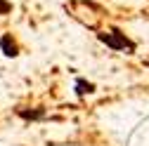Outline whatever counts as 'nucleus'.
Segmentation results:
<instances>
[{
    "label": "nucleus",
    "instance_id": "f257e3e1",
    "mask_svg": "<svg viewBox=\"0 0 149 146\" xmlns=\"http://www.w3.org/2000/svg\"><path fill=\"white\" fill-rule=\"evenodd\" d=\"M97 40L100 43H104L107 47H111V50H116V52H128V54H133L135 52V43L128 38L125 33H121L118 28H114V31H102V33H97Z\"/></svg>",
    "mask_w": 149,
    "mask_h": 146
},
{
    "label": "nucleus",
    "instance_id": "f03ea898",
    "mask_svg": "<svg viewBox=\"0 0 149 146\" xmlns=\"http://www.w3.org/2000/svg\"><path fill=\"white\" fill-rule=\"evenodd\" d=\"M0 52H3L5 57H17V54H19V43L14 40L12 33L0 35Z\"/></svg>",
    "mask_w": 149,
    "mask_h": 146
},
{
    "label": "nucleus",
    "instance_id": "7ed1b4c3",
    "mask_svg": "<svg viewBox=\"0 0 149 146\" xmlns=\"http://www.w3.org/2000/svg\"><path fill=\"white\" fill-rule=\"evenodd\" d=\"M17 116L24 118V120H40V118H45V108H31V111L17 108Z\"/></svg>",
    "mask_w": 149,
    "mask_h": 146
},
{
    "label": "nucleus",
    "instance_id": "20e7f679",
    "mask_svg": "<svg viewBox=\"0 0 149 146\" xmlns=\"http://www.w3.org/2000/svg\"><path fill=\"white\" fill-rule=\"evenodd\" d=\"M90 92H95V85L88 83L85 78H76V94L83 97V94H90Z\"/></svg>",
    "mask_w": 149,
    "mask_h": 146
},
{
    "label": "nucleus",
    "instance_id": "39448f33",
    "mask_svg": "<svg viewBox=\"0 0 149 146\" xmlns=\"http://www.w3.org/2000/svg\"><path fill=\"white\" fill-rule=\"evenodd\" d=\"M10 12H12V3L10 0H0V17H5Z\"/></svg>",
    "mask_w": 149,
    "mask_h": 146
}]
</instances>
